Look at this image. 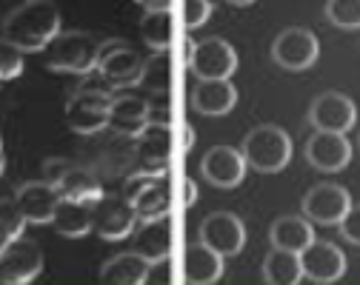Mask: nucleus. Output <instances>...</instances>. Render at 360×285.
Here are the masks:
<instances>
[{"label":"nucleus","instance_id":"1","mask_svg":"<svg viewBox=\"0 0 360 285\" xmlns=\"http://www.w3.org/2000/svg\"><path fill=\"white\" fill-rule=\"evenodd\" d=\"M60 32V12L52 0H23L4 20V37L20 52H43Z\"/></svg>","mask_w":360,"mask_h":285},{"label":"nucleus","instance_id":"2","mask_svg":"<svg viewBox=\"0 0 360 285\" xmlns=\"http://www.w3.org/2000/svg\"><path fill=\"white\" fill-rule=\"evenodd\" d=\"M101 46L95 34L86 32H58L49 46L43 49V60L46 69L52 72H66V74H92L98 69L101 58Z\"/></svg>","mask_w":360,"mask_h":285},{"label":"nucleus","instance_id":"3","mask_svg":"<svg viewBox=\"0 0 360 285\" xmlns=\"http://www.w3.org/2000/svg\"><path fill=\"white\" fill-rule=\"evenodd\" d=\"M240 154L246 160V168L260 174H278L292 160V140L281 126H257L243 137Z\"/></svg>","mask_w":360,"mask_h":285},{"label":"nucleus","instance_id":"4","mask_svg":"<svg viewBox=\"0 0 360 285\" xmlns=\"http://www.w3.org/2000/svg\"><path fill=\"white\" fill-rule=\"evenodd\" d=\"M109 109H112V91L80 86L66 100V123L77 134H98L109 126Z\"/></svg>","mask_w":360,"mask_h":285},{"label":"nucleus","instance_id":"5","mask_svg":"<svg viewBox=\"0 0 360 285\" xmlns=\"http://www.w3.org/2000/svg\"><path fill=\"white\" fill-rule=\"evenodd\" d=\"M112 88H129L141 86V72H143V58L123 40H103L101 58L95 69Z\"/></svg>","mask_w":360,"mask_h":285},{"label":"nucleus","instance_id":"6","mask_svg":"<svg viewBox=\"0 0 360 285\" xmlns=\"http://www.w3.org/2000/svg\"><path fill=\"white\" fill-rule=\"evenodd\" d=\"M141 223L138 211L134 206L117 194H103L95 206H92V231L101 237V240H109V243H117V240H126V237L134 234V225Z\"/></svg>","mask_w":360,"mask_h":285},{"label":"nucleus","instance_id":"7","mask_svg":"<svg viewBox=\"0 0 360 285\" xmlns=\"http://www.w3.org/2000/svg\"><path fill=\"white\" fill-rule=\"evenodd\" d=\"M272 58L278 66H283L289 72H303V69L318 63L321 40H318V34L303 29V26L283 29L272 43Z\"/></svg>","mask_w":360,"mask_h":285},{"label":"nucleus","instance_id":"8","mask_svg":"<svg viewBox=\"0 0 360 285\" xmlns=\"http://www.w3.org/2000/svg\"><path fill=\"white\" fill-rule=\"evenodd\" d=\"M235 69H238V52L232 43H226L223 37H206L195 43L189 72L198 80H229Z\"/></svg>","mask_w":360,"mask_h":285},{"label":"nucleus","instance_id":"9","mask_svg":"<svg viewBox=\"0 0 360 285\" xmlns=\"http://www.w3.org/2000/svg\"><path fill=\"white\" fill-rule=\"evenodd\" d=\"M352 208V194L338 183H318L303 197V217L318 225H338Z\"/></svg>","mask_w":360,"mask_h":285},{"label":"nucleus","instance_id":"10","mask_svg":"<svg viewBox=\"0 0 360 285\" xmlns=\"http://www.w3.org/2000/svg\"><path fill=\"white\" fill-rule=\"evenodd\" d=\"M306 160L311 168L318 171H326V174H335V171H343L349 163H352V142L346 140L343 131H318L306 140Z\"/></svg>","mask_w":360,"mask_h":285},{"label":"nucleus","instance_id":"11","mask_svg":"<svg viewBox=\"0 0 360 285\" xmlns=\"http://www.w3.org/2000/svg\"><path fill=\"white\" fill-rule=\"evenodd\" d=\"M200 240L223 257H235L246 246V225L232 211H214L200 223Z\"/></svg>","mask_w":360,"mask_h":285},{"label":"nucleus","instance_id":"12","mask_svg":"<svg viewBox=\"0 0 360 285\" xmlns=\"http://www.w3.org/2000/svg\"><path fill=\"white\" fill-rule=\"evenodd\" d=\"M43 263L46 260H43V251L37 243L15 237L4 248V254H0V282H9V285L29 282L43 271Z\"/></svg>","mask_w":360,"mask_h":285},{"label":"nucleus","instance_id":"13","mask_svg":"<svg viewBox=\"0 0 360 285\" xmlns=\"http://www.w3.org/2000/svg\"><path fill=\"white\" fill-rule=\"evenodd\" d=\"M309 123L318 131H349L357 123V109L352 98L340 91H323L309 106Z\"/></svg>","mask_w":360,"mask_h":285},{"label":"nucleus","instance_id":"14","mask_svg":"<svg viewBox=\"0 0 360 285\" xmlns=\"http://www.w3.org/2000/svg\"><path fill=\"white\" fill-rule=\"evenodd\" d=\"M300 265L311 282H338L346 274V254L329 240H311L300 251Z\"/></svg>","mask_w":360,"mask_h":285},{"label":"nucleus","instance_id":"15","mask_svg":"<svg viewBox=\"0 0 360 285\" xmlns=\"http://www.w3.org/2000/svg\"><path fill=\"white\" fill-rule=\"evenodd\" d=\"M172 157V126H146L134 137V163L146 174H166Z\"/></svg>","mask_w":360,"mask_h":285},{"label":"nucleus","instance_id":"16","mask_svg":"<svg viewBox=\"0 0 360 285\" xmlns=\"http://www.w3.org/2000/svg\"><path fill=\"white\" fill-rule=\"evenodd\" d=\"M200 171L203 177L214 185V188H235L243 183L246 177V160L240 154V149L232 146H214L203 154L200 160Z\"/></svg>","mask_w":360,"mask_h":285},{"label":"nucleus","instance_id":"17","mask_svg":"<svg viewBox=\"0 0 360 285\" xmlns=\"http://www.w3.org/2000/svg\"><path fill=\"white\" fill-rule=\"evenodd\" d=\"M23 217L29 223H52L55 217V208L60 203V194H58V188L49 183V180H32V183H23L18 188V194H15Z\"/></svg>","mask_w":360,"mask_h":285},{"label":"nucleus","instance_id":"18","mask_svg":"<svg viewBox=\"0 0 360 285\" xmlns=\"http://www.w3.org/2000/svg\"><path fill=\"white\" fill-rule=\"evenodd\" d=\"M223 254L209 248L203 240L184 248V279L189 285H212L223 277Z\"/></svg>","mask_w":360,"mask_h":285},{"label":"nucleus","instance_id":"19","mask_svg":"<svg viewBox=\"0 0 360 285\" xmlns=\"http://www.w3.org/2000/svg\"><path fill=\"white\" fill-rule=\"evenodd\" d=\"M238 103V88L229 80H198L192 88V106L206 117L229 114Z\"/></svg>","mask_w":360,"mask_h":285},{"label":"nucleus","instance_id":"20","mask_svg":"<svg viewBox=\"0 0 360 285\" xmlns=\"http://www.w3.org/2000/svg\"><path fill=\"white\" fill-rule=\"evenodd\" d=\"M143 225H134V251L141 257H146L149 263L155 260H166L172 254V223L169 214L166 217H152V220H141Z\"/></svg>","mask_w":360,"mask_h":285},{"label":"nucleus","instance_id":"21","mask_svg":"<svg viewBox=\"0 0 360 285\" xmlns=\"http://www.w3.org/2000/svg\"><path fill=\"white\" fill-rule=\"evenodd\" d=\"M146 112H149V103L141 100V98H112V109H109V126L112 131L123 134V137H138L149 123H146Z\"/></svg>","mask_w":360,"mask_h":285},{"label":"nucleus","instance_id":"22","mask_svg":"<svg viewBox=\"0 0 360 285\" xmlns=\"http://www.w3.org/2000/svg\"><path fill=\"white\" fill-rule=\"evenodd\" d=\"M138 211L141 220H152V217H166L169 208H172V192H169V183H166V174H152L134 197L129 200Z\"/></svg>","mask_w":360,"mask_h":285},{"label":"nucleus","instance_id":"23","mask_svg":"<svg viewBox=\"0 0 360 285\" xmlns=\"http://www.w3.org/2000/svg\"><path fill=\"white\" fill-rule=\"evenodd\" d=\"M55 188H58L60 197L77 200V203H89V206H95V203L103 197L101 180H98L92 171L77 168V166H69V168L63 171V177L55 183Z\"/></svg>","mask_w":360,"mask_h":285},{"label":"nucleus","instance_id":"24","mask_svg":"<svg viewBox=\"0 0 360 285\" xmlns=\"http://www.w3.org/2000/svg\"><path fill=\"white\" fill-rule=\"evenodd\" d=\"M146 271H149V260L141 257L138 251H123L112 260L103 263L101 268V279L112 282V285H143L146 282Z\"/></svg>","mask_w":360,"mask_h":285},{"label":"nucleus","instance_id":"25","mask_svg":"<svg viewBox=\"0 0 360 285\" xmlns=\"http://www.w3.org/2000/svg\"><path fill=\"white\" fill-rule=\"evenodd\" d=\"M269 240L275 248H286V251H303L311 240H314V228L311 220L306 217H278L269 228Z\"/></svg>","mask_w":360,"mask_h":285},{"label":"nucleus","instance_id":"26","mask_svg":"<svg viewBox=\"0 0 360 285\" xmlns=\"http://www.w3.org/2000/svg\"><path fill=\"white\" fill-rule=\"evenodd\" d=\"M52 225L63 237H86L92 231V206L60 197L55 217H52Z\"/></svg>","mask_w":360,"mask_h":285},{"label":"nucleus","instance_id":"27","mask_svg":"<svg viewBox=\"0 0 360 285\" xmlns=\"http://www.w3.org/2000/svg\"><path fill=\"white\" fill-rule=\"evenodd\" d=\"M263 279L269 285H297L303 279L300 254L272 246V251H269V257L263 263Z\"/></svg>","mask_w":360,"mask_h":285},{"label":"nucleus","instance_id":"28","mask_svg":"<svg viewBox=\"0 0 360 285\" xmlns=\"http://www.w3.org/2000/svg\"><path fill=\"white\" fill-rule=\"evenodd\" d=\"M172 15L169 9L146 12L141 18V37L152 52H169L172 49Z\"/></svg>","mask_w":360,"mask_h":285},{"label":"nucleus","instance_id":"29","mask_svg":"<svg viewBox=\"0 0 360 285\" xmlns=\"http://www.w3.org/2000/svg\"><path fill=\"white\" fill-rule=\"evenodd\" d=\"M169 83H172V63H169V52H155L149 60H143V72H141V86L152 94H169Z\"/></svg>","mask_w":360,"mask_h":285},{"label":"nucleus","instance_id":"30","mask_svg":"<svg viewBox=\"0 0 360 285\" xmlns=\"http://www.w3.org/2000/svg\"><path fill=\"white\" fill-rule=\"evenodd\" d=\"M326 18L338 29H360V0H329Z\"/></svg>","mask_w":360,"mask_h":285},{"label":"nucleus","instance_id":"31","mask_svg":"<svg viewBox=\"0 0 360 285\" xmlns=\"http://www.w3.org/2000/svg\"><path fill=\"white\" fill-rule=\"evenodd\" d=\"M23 72V52L6 37H0V83L15 80Z\"/></svg>","mask_w":360,"mask_h":285},{"label":"nucleus","instance_id":"32","mask_svg":"<svg viewBox=\"0 0 360 285\" xmlns=\"http://www.w3.org/2000/svg\"><path fill=\"white\" fill-rule=\"evenodd\" d=\"M26 223L29 220L23 217V211H20V206H18L15 197H0V225L9 231L12 240H15V237H23Z\"/></svg>","mask_w":360,"mask_h":285},{"label":"nucleus","instance_id":"33","mask_svg":"<svg viewBox=\"0 0 360 285\" xmlns=\"http://www.w3.org/2000/svg\"><path fill=\"white\" fill-rule=\"evenodd\" d=\"M212 18V4L209 0H184V23L186 29H198Z\"/></svg>","mask_w":360,"mask_h":285},{"label":"nucleus","instance_id":"34","mask_svg":"<svg viewBox=\"0 0 360 285\" xmlns=\"http://www.w3.org/2000/svg\"><path fill=\"white\" fill-rule=\"evenodd\" d=\"M338 228H340L343 240H349L352 246H360V206H352L346 211V217L338 223Z\"/></svg>","mask_w":360,"mask_h":285},{"label":"nucleus","instance_id":"35","mask_svg":"<svg viewBox=\"0 0 360 285\" xmlns=\"http://www.w3.org/2000/svg\"><path fill=\"white\" fill-rule=\"evenodd\" d=\"M146 123L149 126H172V109H169V94H160L155 103H149L146 112Z\"/></svg>","mask_w":360,"mask_h":285},{"label":"nucleus","instance_id":"36","mask_svg":"<svg viewBox=\"0 0 360 285\" xmlns=\"http://www.w3.org/2000/svg\"><path fill=\"white\" fill-rule=\"evenodd\" d=\"M146 282L149 285H169L172 282V260L166 257V260H155V263H149V271H146ZM143 282V285H146Z\"/></svg>","mask_w":360,"mask_h":285},{"label":"nucleus","instance_id":"37","mask_svg":"<svg viewBox=\"0 0 360 285\" xmlns=\"http://www.w3.org/2000/svg\"><path fill=\"white\" fill-rule=\"evenodd\" d=\"M72 163L69 160H60V157H52V160H46V166H43V180H49L52 185L63 177V171L69 168Z\"/></svg>","mask_w":360,"mask_h":285},{"label":"nucleus","instance_id":"38","mask_svg":"<svg viewBox=\"0 0 360 285\" xmlns=\"http://www.w3.org/2000/svg\"><path fill=\"white\" fill-rule=\"evenodd\" d=\"M184 203L195 206L198 203V183L195 180H184Z\"/></svg>","mask_w":360,"mask_h":285},{"label":"nucleus","instance_id":"39","mask_svg":"<svg viewBox=\"0 0 360 285\" xmlns=\"http://www.w3.org/2000/svg\"><path fill=\"white\" fill-rule=\"evenodd\" d=\"M180 131H184V146H180V152H184V154H189L192 149H195V128L192 126H180Z\"/></svg>","mask_w":360,"mask_h":285},{"label":"nucleus","instance_id":"40","mask_svg":"<svg viewBox=\"0 0 360 285\" xmlns=\"http://www.w3.org/2000/svg\"><path fill=\"white\" fill-rule=\"evenodd\" d=\"M138 4H141L146 12H158V9H169L172 0H138Z\"/></svg>","mask_w":360,"mask_h":285},{"label":"nucleus","instance_id":"41","mask_svg":"<svg viewBox=\"0 0 360 285\" xmlns=\"http://www.w3.org/2000/svg\"><path fill=\"white\" fill-rule=\"evenodd\" d=\"M192 52H195V40L186 37V40H184V63H186V66H189V60H192Z\"/></svg>","mask_w":360,"mask_h":285},{"label":"nucleus","instance_id":"42","mask_svg":"<svg viewBox=\"0 0 360 285\" xmlns=\"http://www.w3.org/2000/svg\"><path fill=\"white\" fill-rule=\"evenodd\" d=\"M9 240H12V237H9V231H6L4 225H0V254H4V248L9 246Z\"/></svg>","mask_w":360,"mask_h":285},{"label":"nucleus","instance_id":"43","mask_svg":"<svg viewBox=\"0 0 360 285\" xmlns=\"http://www.w3.org/2000/svg\"><path fill=\"white\" fill-rule=\"evenodd\" d=\"M226 4H235V6H249V4H255V0H226Z\"/></svg>","mask_w":360,"mask_h":285},{"label":"nucleus","instance_id":"44","mask_svg":"<svg viewBox=\"0 0 360 285\" xmlns=\"http://www.w3.org/2000/svg\"><path fill=\"white\" fill-rule=\"evenodd\" d=\"M4 168H6V157H4V152H0V174H4Z\"/></svg>","mask_w":360,"mask_h":285},{"label":"nucleus","instance_id":"45","mask_svg":"<svg viewBox=\"0 0 360 285\" xmlns=\"http://www.w3.org/2000/svg\"><path fill=\"white\" fill-rule=\"evenodd\" d=\"M0 152H4V137H0Z\"/></svg>","mask_w":360,"mask_h":285},{"label":"nucleus","instance_id":"46","mask_svg":"<svg viewBox=\"0 0 360 285\" xmlns=\"http://www.w3.org/2000/svg\"><path fill=\"white\" fill-rule=\"evenodd\" d=\"M357 142H360V137H357Z\"/></svg>","mask_w":360,"mask_h":285}]
</instances>
